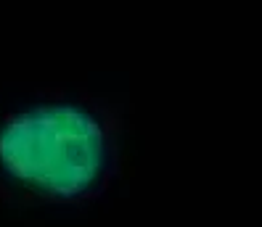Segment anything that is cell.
<instances>
[{
    "instance_id": "1",
    "label": "cell",
    "mask_w": 262,
    "mask_h": 227,
    "mask_svg": "<svg viewBox=\"0 0 262 227\" xmlns=\"http://www.w3.org/2000/svg\"><path fill=\"white\" fill-rule=\"evenodd\" d=\"M109 169V135L74 103H40L0 124V172L48 201L90 195Z\"/></svg>"
}]
</instances>
